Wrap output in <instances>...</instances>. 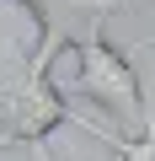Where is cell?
Masks as SVG:
<instances>
[{
  "label": "cell",
  "instance_id": "obj_1",
  "mask_svg": "<svg viewBox=\"0 0 155 161\" xmlns=\"http://www.w3.org/2000/svg\"><path fill=\"white\" fill-rule=\"evenodd\" d=\"M64 43H70L64 27L38 32V48L27 54V64L16 70V80L0 92V150H6V145H27V150L38 156L43 140H48L59 124H80V129H86V118L70 113V102L54 92V80H48V75H54V59L64 54Z\"/></svg>",
  "mask_w": 155,
  "mask_h": 161
},
{
  "label": "cell",
  "instance_id": "obj_2",
  "mask_svg": "<svg viewBox=\"0 0 155 161\" xmlns=\"http://www.w3.org/2000/svg\"><path fill=\"white\" fill-rule=\"evenodd\" d=\"M70 59H75V80H70V92H75V97H86V102H96L102 113H112L118 134H123V129L139 134L150 102H144V92H139V75H134L128 48H118V43L107 38L102 16H91V38H86V43H75Z\"/></svg>",
  "mask_w": 155,
  "mask_h": 161
},
{
  "label": "cell",
  "instance_id": "obj_3",
  "mask_svg": "<svg viewBox=\"0 0 155 161\" xmlns=\"http://www.w3.org/2000/svg\"><path fill=\"white\" fill-rule=\"evenodd\" d=\"M86 129H91L96 140H107L118 161H155V108L144 113V129H139V134H118V129H107V124H86Z\"/></svg>",
  "mask_w": 155,
  "mask_h": 161
}]
</instances>
